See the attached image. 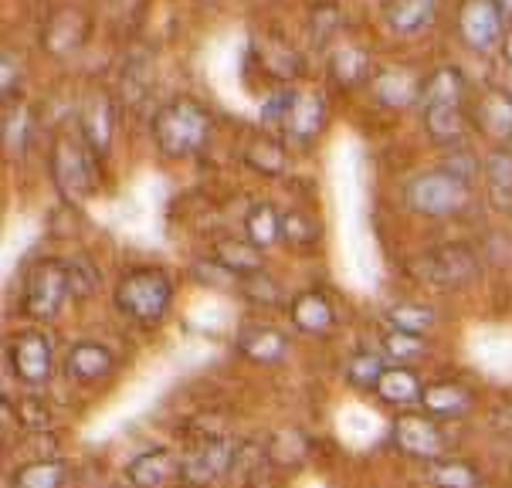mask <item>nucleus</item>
Masks as SVG:
<instances>
[{
	"label": "nucleus",
	"mask_w": 512,
	"mask_h": 488,
	"mask_svg": "<svg viewBox=\"0 0 512 488\" xmlns=\"http://www.w3.org/2000/svg\"><path fill=\"white\" fill-rule=\"evenodd\" d=\"M211 112H207L197 99H170L167 106L153 116V139L163 156L170 160H184V156L201 153L211 139Z\"/></svg>",
	"instance_id": "1"
},
{
	"label": "nucleus",
	"mask_w": 512,
	"mask_h": 488,
	"mask_svg": "<svg viewBox=\"0 0 512 488\" xmlns=\"http://www.w3.org/2000/svg\"><path fill=\"white\" fill-rule=\"evenodd\" d=\"M112 302L123 312L126 319L140 322V326H153L167 316L170 302H173V282L163 268L143 265V268H129V272L119 278L116 292H112Z\"/></svg>",
	"instance_id": "2"
},
{
	"label": "nucleus",
	"mask_w": 512,
	"mask_h": 488,
	"mask_svg": "<svg viewBox=\"0 0 512 488\" xmlns=\"http://www.w3.org/2000/svg\"><path fill=\"white\" fill-rule=\"evenodd\" d=\"M51 180H55L58 194L68 204H85L95 187H99V173H95V153L89 150L82 136L62 133L51 143Z\"/></svg>",
	"instance_id": "3"
},
{
	"label": "nucleus",
	"mask_w": 512,
	"mask_h": 488,
	"mask_svg": "<svg viewBox=\"0 0 512 488\" xmlns=\"http://www.w3.org/2000/svg\"><path fill=\"white\" fill-rule=\"evenodd\" d=\"M72 295V275H68V261L58 258H41L28 268L24 278V316L31 319H55L62 312V305Z\"/></svg>",
	"instance_id": "4"
},
{
	"label": "nucleus",
	"mask_w": 512,
	"mask_h": 488,
	"mask_svg": "<svg viewBox=\"0 0 512 488\" xmlns=\"http://www.w3.org/2000/svg\"><path fill=\"white\" fill-rule=\"evenodd\" d=\"M411 272L435 289H462L479 278V258L468 244H441L414 258Z\"/></svg>",
	"instance_id": "5"
},
{
	"label": "nucleus",
	"mask_w": 512,
	"mask_h": 488,
	"mask_svg": "<svg viewBox=\"0 0 512 488\" xmlns=\"http://www.w3.org/2000/svg\"><path fill=\"white\" fill-rule=\"evenodd\" d=\"M468 204V183L448 170L421 173L407 183V207L424 217H451Z\"/></svg>",
	"instance_id": "6"
},
{
	"label": "nucleus",
	"mask_w": 512,
	"mask_h": 488,
	"mask_svg": "<svg viewBox=\"0 0 512 488\" xmlns=\"http://www.w3.org/2000/svg\"><path fill=\"white\" fill-rule=\"evenodd\" d=\"M390 438H394L397 448L414 461H428V465H435V461H441L448 455V434L441 431V424L435 421V417H421V414L394 417Z\"/></svg>",
	"instance_id": "7"
},
{
	"label": "nucleus",
	"mask_w": 512,
	"mask_h": 488,
	"mask_svg": "<svg viewBox=\"0 0 512 488\" xmlns=\"http://www.w3.org/2000/svg\"><path fill=\"white\" fill-rule=\"evenodd\" d=\"M234 458H238V444H231L224 438H207L201 444H194V448L180 458V478L194 488L214 485V482H221L224 475H231Z\"/></svg>",
	"instance_id": "8"
},
{
	"label": "nucleus",
	"mask_w": 512,
	"mask_h": 488,
	"mask_svg": "<svg viewBox=\"0 0 512 488\" xmlns=\"http://www.w3.org/2000/svg\"><path fill=\"white\" fill-rule=\"evenodd\" d=\"M7 360L17 380L41 387L51 377V366H55V350H51V339L41 329H21L7 343Z\"/></svg>",
	"instance_id": "9"
},
{
	"label": "nucleus",
	"mask_w": 512,
	"mask_h": 488,
	"mask_svg": "<svg viewBox=\"0 0 512 488\" xmlns=\"http://www.w3.org/2000/svg\"><path fill=\"white\" fill-rule=\"evenodd\" d=\"M78 129H82V139L95 156L109 153L112 136H116V106L102 89L85 95L82 112H78Z\"/></svg>",
	"instance_id": "10"
},
{
	"label": "nucleus",
	"mask_w": 512,
	"mask_h": 488,
	"mask_svg": "<svg viewBox=\"0 0 512 488\" xmlns=\"http://www.w3.org/2000/svg\"><path fill=\"white\" fill-rule=\"evenodd\" d=\"M326 126V99L319 92H292L289 112H285L282 129L299 143H309L323 133Z\"/></svg>",
	"instance_id": "11"
},
{
	"label": "nucleus",
	"mask_w": 512,
	"mask_h": 488,
	"mask_svg": "<svg viewBox=\"0 0 512 488\" xmlns=\"http://www.w3.org/2000/svg\"><path fill=\"white\" fill-rule=\"evenodd\" d=\"M238 353L251 363L262 366H275L289 356V336L275 326H265V322H255V326H245L238 333Z\"/></svg>",
	"instance_id": "12"
},
{
	"label": "nucleus",
	"mask_w": 512,
	"mask_h": 488,
	"mask_svg": "<svg viewBox=\"0 0 512 488\" xmlns=\"http://www.w3.org/2000/svg\"><path fill=\"white\" fill-rule=\"evenodd\" d=\"M373 95L387 109H411L424 95V78L414 75L411 68H384L373 78Z\"/></svg>",
	"instance_id": "13"
},
{
	"label": "nucleus",
	"mask_w": 512,
	"mask_h": 488,
	"mask_svg": "<svg viewBox=\"0 0 512 488\" xmlns=\"http://www.w3.org/2000/svg\"><path fill=\"white\" fill-rule=\"evenodd\" d=\"M458 28L472 48H489L502 38V17L492 7V0H465L462 14H458Z\"/></svg>",
	"instance_id": "14"
},
{
	"label": "nucleus",
	"mask_w": 512,
	"mask_h": 488,
	"mask_svg": "<svg viewBox=\"0 0 512 488\" xmlns=\"http://www.w3.org/2000/svg\"><path fill=\"white\" fill-rule=\"evenodd\" d=\"M126 475L136 488H163L180 478V458L170 448H150L129 461Z\"/></svg>",
	"instance_id": "15"
},
{
	"label": "nucleus",
	"mask_w": 512,
	"mask_h": 488,
	"mask_svg": "<svg viewBox=\"0 0 512 488\" xmlns=\"http://www.w3.org/2000/svg\"><path fill=\"white\" fill-rule=\"evenodd\" d=\"M289 319L295 329H302V333H309V336H323L336 326L333 305H329L326 295L316 289H306V292L295 295L289 302Z\"/></svg>",
	"instance_id": "16"
},
{
	"label": "nucleus",
	"mask_w": 512,
	"mask_h": 488,
	"mask_svg": "<svg viewBox=\"0 0 512 488\" xmlns=\"http://www.w3.org/2000/svg\"><path fill=\"white\" fill-rule=\"evenodd\" d=\"M85 31H89V21H85L82 11H75V7H62V11L51 14V21L45 24V34H41V41H45V48L51 55H72L78 51V45L85 41Z\"/></svg>",
	"instance_id": "17"
},
{
	"label": "nucleus",
	"mask_w": 512,
	"mask_h": 488,
	"mask_svg": "<svg viewBox=\"0 0 512 488\" xmlns=\"http://www.w3.org/2000/svg\"><path fill=\"white\" fill-rule=\"evenodd\" d=\"M421 407L431 417H441V421H455V417H462V414L472 411V390H465L462 383H455V380L424 383Z\"/></svg>",
	"instance_id": "18"
},
{
	"label": "nucleus",
	"mask_w": 512,
	"mask_h": 488,
	"mask_svg": "<svg viewBox=\"0 0 512 488\" xmlns=\"http://www.w3.org/2000/svg\"><path fill=\"white\" fill-rule=\"evenodd\" d=\"M112 366H116V356L109 353V346L92 343V339L75 343L72 350H68V360H65V370L72 373L75 380H82V383L109 377Z\"/></svg>",
	"instance_id": "19"
},
{
	"label": "nucleus",
	"mask_w": 512,
	"mask_h": 488,
	"mask_svg": "<svg viewBox=\"0 0 512 488\" xmlns=\"http://www.w3.org/2000/svg\"><path fill=\"white\" fill-rule=\"evenodd\" d=\"M475 122L492 139H512V95L502 89H489L475 106Z\"/></svg>",
	"instance_id": "20"
},
{
	"label": "nucleus",
	"mask_w": 512,
	"mask_h": 488,
	"mask_svg": "<svg viewBox=\"0 0 512 488\" xmlns=\"http://www.w3.org/2000/svg\"><path fill=\"white\" fill-rule=\"evenodd\" d=\"M214 261L224 268V272H231L234 278H248V275H258L265 272V261H262V251L255 248L248 238L238 241V238H224L214 244Z\"/></svg>",
	"instance_id": "21"
},
{
	"label": "nucleus",
	"mask_w": 512,
	"mask_h": 488,
	"mask_svg": "<svg viewBox=\"0 0 512 488\" xmlns=\"http://www.w3.org/2000/svg\"><path fill=\"white\" fill-rule=\"evenodd\" d=\"M421 394H424V383L418 380V373L411 366H387L384 380L377 387V397L394 407L421 404Z\"/></svg>",
	"instance_id": "22"
},
{
	"label": "nucleus",
	"mask_w": 512,
	"mask_h": 488,
	"mask_svg": "<svg viewBox=\"0 0 512 488\" xmlns=\"http://www.w3.org/2000/svg\"><path fill=\"white\" fill-rule=\"evenodd\" d=\"M367 75H370V55L357 45L336 48L333 58H329V78L340 89H357V85L367 82Z\"/></svg>",
	"instance_id": "23"
},
{
	"label": "nucleus",
	"mask_w": 512,
	"mask_h": 488,
	"mask_svg": "<svg viewBox=\"0 0 512 488\" xmlns=\"http://www.w3.org/2000/svg\"><path fill=\"white\" fill-rule=\"evenodd\" d=\"M424 129L428 136L441 146H455L462 143L468 133V119L462 106H428L424 109Z\"/></svg>",
	"instance_id": "24"
},
{
	"label": "nucleus",
	"mask_w": 512,
	"mask_h": 488,
	"mask_svg": "<svg viewBox=\"0 0 512 488\" xmlns=\"http://www.w3.org/2000/svg\"><path fill=\"white\" fill-rule=\"evenodd\" d=\"M245 163L262 177H282L289 170V153L275 136H255L245 146Z\"/></svg>",
	"instance_id": "25"
},
{
	"label": "nucleus",
	"mask_w": 512,
	"mask_h": 488,
	"mask_svg": "<svg viewBox=\"0 0 512 488\" xmlns=\"http://www.w3.org/2000/svg\"><path fill=\"white\" fill-rule=\"evenodd\" d=\"M68 478V465L62 458H38L21 465L11 475V488H62Z\"/></svg>",
	"instance_id": "26"
},
{
	"label": "nucleus",
	"mask_w": 512,
	"mask_h": 488,
	"mask_svg": "<svg viewBox=\"0 0 512 488\" xmlns=\"http://www.w3.org/2000/svg\"><path fill=\"white\" fill-rule=\"evenodd\" d=\"M465 95V78L458 68H438L435 75L424 78V95L421 106H462Z\"/></svg>",
	"instance_id": "27"
},
{
	"label": "nucleus",
	"mask_w": 512,
	"mask_h": 488,
	"mask_svg": "<svg viewBox=\"0 0 512 488\" xmlns=\"http://www.w3.org/2000/svg\"><path fill=\"white\" fill-rule=\"evenodd\" d=\"M265 455L279 468H299L309 455V438L302 431H295V427H282V431H275L268 438Z\"/></svg>",
	"instance_id": "28"
},
{
	"label": "nucleus",
	"mask_w": 512,
	"mask_h": 488,
	"mask_svg": "<svg viewBox=\"0 0 512 488\" xmlns=\"http://www.w3.org/2000/svg\"><path fill=\"white\" fill-rule=\"evenodd\" d=\"M485 183H489V200L499 211H512V153L496 150L485 160Z\"/></svg>",
	"instance_id": "29"
},
{
	"label": "nucleus",
	"mask_w": 512,
	"mask_h": 488,
	"mask_svg": "<svg viewBox=\"0 0 512 488\" xmlns=\"http://www.w3.org/2000/svg\"><path fill=\"white\" fill-rule=\"evenodd\" d=\"M431 17H435V0H390L387 4L390 28L401 34H418L428 28Z\"/></svg>",
	"instance_id": "30"
},
{
	"label": "nucleus",
	"mask_w": 512,
	"mask_h": 488,
	"mask_svg": "<svg viewBox=\"0 0 512 488\" xmlns=\"http://www.w3.org/2000/svg\"><path fill=\"white\" fill-rule=\"evenodd\" d=\"M245 231L258 251L272 248V244L282 241V214L272 204H255L245 217Z\"/></svg>",
	"instance_id": "31"
},
{
	"label": "nucleus",
	"mask_w": 512,
	"mask_h": 488,
	"mask_svg": "<svg viewBox=\"0 0 512 488\" xmlns=\"http://www.w3.org/2000/svg\"><path fill=\"white\" fill-rule=\"evenodd\" d=\"M428 482L435 488H482V472L468 461L458 458H441L435 465H428Z\"/></svg>",
	"instance_id": "32"
},
{
	"label": "nucleus",
	"mask_w": 512,
	"mask_h": 488,
	"mask_svg": "<svg viewBox=\"0 0 512 488\" xmlns=\"http://www.w3.org/2000/svg\"><path fill=\"white\" fill-rule=\"evenodd\" d=\"M387 322L401 333H414V336H424L435 329L438 322V312L431 305H418V302H397L387 309Z\"/></svg>",
	"instance_id": "33"
},
{
	"label": "nucleus",
	"mask_w": 512,
	"mask_h": 488,
	"mask_svg": "<svg viewBox=\"0 0 512 488\" xmlns=\"http://www.w3.org/2000/svg\"><path fill=\"white\" fill-rule=\"evenodd\" d=\"M323 238V224L316 221L309 211H285L282 214V241L292 244V248H312Z\"/></svg>",
	"instance_id": "34"
},
{
	"label": "nucleus",
	"mask_w": 512,
	"mask_h": 488,
	"mask_svg": "<svg viewBox=\"0 0 512 488\" xmlns=\"http://www.w3.org/2000/svg\"><path fill=\"white\" fill-rule=\"evenodd\" d=\"M384 373H387L384 360H380V356H373V353H357L350 363H346V380H350L357 390H373V394H377Z\"/></svg>",
	"instance_id": "35"
},
{
	"label": "nucleus",
	"mask_w": 512,
	"mask_h": 488,
	"mask_svg": "<svg viewBox=\"0 0 512 488\" xmlns=\"http://www.w3.org/2000/svg\"><path fill=\"white\" fill-rule=\"evenodd\" d=\"M424 353H428V343H424V336L401 333V329H394V333L384 336V356H387V360H394V366L421 360Z\"/></svg>",
	"instance_id": "36"
},
{
	"label": "nucleus",
	"mask_w": 512,
	"mask_h": 488,
	"mask_svg": "<svg viewBox=\"0 0 512 488\" xmlns=\"http://www.w3.org/2000/svg\"><path fill=\"white\" fill-rule=\"evenodd\" d=\"M275 51H268V45L258 48V61H262V68L272 78H279V82H289V78L299 75V55L289 48V45H282V41H272Z\"/></svg>",
	"instance_id": "37"
},
{
	"label": "nucleus",
	"mask_w": 512,
	"mask_h": 488,
	"mask_svg": "<svg viewBox=\"0 0 512 488\" xmlns=\"http://www.w3.org/2000/svg\"><path fill=\"white\" fill-rule=\"evenodd\" d=\"M68 275H72V295L75 299H92L99 292V268L92 261L78 258V261H68Z\"/></svg>",
	"instance_id": "38"
},
{
	"label": "nucleus",
	"mask_w": 512,
	"mask_h": 488,
	"mask_svg": "<svg viewBox=\"0 0 512 488\" xmlns=\"http://www.w3.org/2000/svg\"><path fill=\"white\" fill-rule=\"evenodd\" d=\"M17 424L28 427V431L41 434L51 427V411L48 404L41 397H21V404H17Z\"/></svg>",
	"instance_id": "39"
},
{
	"label": "nucleus",
	"mask_w": 512,
	"mask_h": 488,
	"mask_svg": "<svg viewBox=\"0 0 512 488\" xmlns=\"http://www.w3.org/2000/svg\"><path fill=\"white\" fill-rule=\"evenodd\" d=\"M238 285H241V292L248 295L251 302H258V305H279V282L275 278H268L265 272H258V275H248V278H238Z\"/></svg>",
	"instance_id": "40"
},
{
	"label": "nucleus",
	"mask_w": 512,
	"mask_h": 488,
	"mask_svg": "<svg viewBox=\"0 0 512 488\" xmlns=\"http://www.w3.org/2000/svg\"><path fill=\"white\" fill-rule=\"evenodd\" d=\"M24 136H28V112H24V109H14V116H7V122H4L7 150L21 153V150H24Z\"/></svg>",
	"instance_id": "41"
},
{
	"label": "nucleus",
	"mask_w": 512,
	"mask_h": 488,
	"mask_svg": "<svg viewBox=\"0 0 512 488\" xmlns=\"http://www.w3.org/2000/svg\"><path fill=\"white\" fill-rule=\"evenodd\" d=\"M340 11H336L333 4H319L316 11H312V31H316V41H326L329 34L340 28Z\"/></svg>",
	"instance_id": "42"
},
{
	"label": "nucleus",
	"mask_w": 512,
	"mask_h": 488,
	"mask_svg": "<svg viewBox=\"0 0 512 488\" xmlns=\"http://www.w3.org/2000/svg\"><path fill=\"white\" fill-rule=\"evenodd\" d=\"M14 92H17V61L11 51H4V55H0V95L11 102Z\"/></svg>",
	"instance_id": "43"
},
{
	"label": "nucleus",
	"mask_w": 512,
	"mask_h": 488,
	"mask_svg": "<svg viewBox=\"0 0 512 488\" xmlns=\"http://www.w3.org/2000/svg\"><path fill=\"white\" fill-rule=\"evenodd\" d=\"M489 424L496 427L502 438L512 441V400H499L496 407L489 411Z\"/></svg>",
	"instance_id": "44"
},
{
	"label": "nucleus",
	"mask_w": 512,
	"mask_h": 488,
	"mask_svg": "<svg viewBox=\"0 0 512 488\" xmlns=\"http://www.w3.org/2000/svg\"><path fill=\"white\" fill-rule=\"evenodd\" d=\"M492 7L499 11L502 21H509V17H512V0H492Z\"/></svg>",
	"instance_id": "45"
},
{
	"label": "nucleus",
	"mask_w": 512,
	"mask_h": 488,
	"mask_svg": "<svg viewBox=\"0 0 512 488\" xmlns=\"http://www.w3.org/2000/svg\"><path fill=\"white\" fill-rule=\"evenodd\" d=\"M502 55H506V61L512 65V31H506V38H502Z\"/></svg>",
	"instance_id": "46"
}]
</instances>
